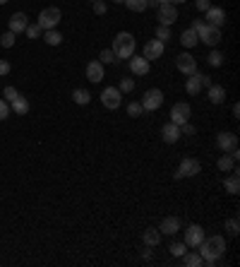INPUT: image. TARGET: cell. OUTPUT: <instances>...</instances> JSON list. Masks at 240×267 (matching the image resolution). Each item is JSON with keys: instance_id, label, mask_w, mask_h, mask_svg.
Returning <instances> with one entry per match:
<instances>
[{"instance_id": "34", "label": "cell", "mask_w": 240, "mask_h": 267, "mask_svg": "<svg viewBox=\"0 0 240 267\" xmlns=\"http://www.w3.org/2000/svg\"><path fill=\"white\" fill-rule=\"evenodd\" d=\"M113 60H115L113 48H103V51H101V55H99V63H101V65H108V63H113Z\"/></svg>"}, {"instance_id": "50", "label": "cell", "mask_w": 240, "mask_h": 267, "mask_svg": "<svg viewBox=\"0 0 240 267\" xmlns=\"http://www.w3.org/2000/svg\"><path fill=\"white\" fill-rule=\"evenodd\" d=\"M154 2H156V7H159V5H161V2H168V0H154Z\"/></svg>"}, {"instance_id": "12", "label": "cell", "mask_w": 240, "mask_h": 267, "mask_svg": "<svg viewBox=\"0 0 240 267\" xmlns=\"http://www.w3.org/2000/svg\"><path fill=\"white\" fill-rule=\"evenodd\" d=\"M142 55L147 58L149 63H151V60H156V58H161V55H164V41H159V39H149L147 44H144V51H142Z\"/></svg>"}, {"instance_id": "49", "label": "cell", "mask_w": 240, "mask_h": 267, "mask_svg": "<svg viewBox=\"0 0 240 267\" xmlns=\"http://www.w3.org/2000/svg\"><path fill=\"white\" fill-rule=\"evenodd\" d=\"M171 5H178V2H187V0H168Z\"/></svg>"}, {"instance_id": "19", "label": "cell", "mask_w": 240, "mask_h": 267, "mask_svg": "<svg viewBox=\"0 0 240 267\" xmlns=\"http://www.w3.org/2000/svg\"><path fill=\"white\" fill-rule=\"evenodd\" d=\"M87 80H89V82H94V85L103 80V65H101L99 60H92V63L87 65Z\"/></svg>"}, {"instance_id": "24", "label": "cell", "mask_w": 240, "mask_h": 267, "mask_svg": "<svg viewBox=\"0 0 240 267\" xmlns=\"http://www.w3.org/2000/svg\"><path fill=\"white\" fill-rule=\"evenodd\" d=\"M180 44H183L185 48H195V46L200 44V36H197L195 29H190V27H187L183 34H180Z\"/></svg>"}, {"instance_id": "13", "label": "cell", "mask_w": 240, "mask_h": 267, "mask_svg": "<svg viewBox=\"0 0 240 267\" xmlns=\"http://www.w3.org/2000/svg\"><path fill=\"white\" fill-rule=\"evenodd\" d=\"M204 24H209V27H219V29H221L223 24H226V10L211 5V7L206 10V22H204Z\"/></svg>"}, {"instance_id": "48", "label": "cell", "mask_w": 240, "mask_h": 267, "mask_svg": "<svg viewBox=\"0 0 240 267\" xmlns=\"http://www.w3.org/2000/svg\"><path fill=\"white\" fill-rule=\"evenodd\" d=\"M233 116H236V118L240 116V106H238V104H233Z\"/></svg>"}, {"instance_id": "7", "label": "cell", "mask_w": 240, "mask_h": 267, "mask_svg": "<svg viewBox=\"0 0 240 267\" xmlns=\"http://www.w3.org/2000/svg\"><path fill=\"white\" fill-rule=\"evenodd\" d=\"M159 12V22L164 24V27H171V24H175L178 22V7L175 5H171V2H161L159 7H156Z\"/></svg>"}, {"instance_id": "26", "label": "cell", "mask_w": 240, "mask_h": 267, "mask_svg": "<svg viewBox=\"0 0 240 267\" xmlns=\"http://www.w3.org/2000/svg\"><path fill=\"white\" fill-rule=\"evenodd\" d=\"M216 166H219V171H223V174H231V171L236 169V159H233L228 152H223L221 157H219V164H216Z\"/></svg>"}, {"instance_id": "30", "label": "cell", "mask_w": 240, "mask_h": 267, "mask_svg": "<svg viewBox=\"0 0 240 267\" xmlns=\"http://www.w3.org/2000/svg\"><path fill=\"white\" fill-rule=\"evenodd\" d=\"M128 10H132V12H144L149 7V0H125L123 2Z\"/></svg>"}, {"instance_id": "15", "label": "cell", "mask_w": 240, "mask_h": 267, "mask_svg": "<svg viewBox=\"0 0 240 267\" xmlns=\"http://www.w3.org/2000/svg\"><path fill=\"white\" fill-rule=\"evenodd\" d=\"M161 140H164L166 144H175L178 140H180V125L166 123L164 128H161Z\"/></svg>"}, {"instance_id": "28", "label": "cell", "mask_w": 240, "mask_h": 267, "mask_svg": "<svg viewBox=\"0 0 240 267\" xmlns=\"http://www.w3.org/2000/svg\"><path fill=\"white\" fill-rule=\"evenodd\" d=\"M43 41H46L48 46H60V44H63V34L56 32V29H46V32H43Z\"/></svg>"}, {"instance_id": "11", "label": "cell", "mask_w": 240, "mask_h": 267, "mask_svg": "<svg viewBox=\"0 0 240 267\" xmlns=\"http://www.w3.org/2000/svg\"><path fill=\"white\" fill-rule=\"evenodd\" d=\"M175 68H178V70H180L185 77H187V75L197 72V60H195V55L180 53V55H175Z\"/></svg>"}, {"instance_id": "35", "label": "cell", "mask_w": 240, "mask_h": 267, "mask_svg": "<svg viewBox=\"0 0 240 267\" xmlns=\"http://www.w3.org/2000/svg\"><path fill=\"white\" fill-rule=\"evenodd\" d=\"M171 255H173V258H183L185 253H187V246H185V243H171Z\"/></svg>"}, {"instance_id": "6", "label": "cell", "mask_w": 240, "mask_h": 267, "mask_svg": "<svg viewBox=\"0 0 240 267\" xmlns=\"http://www.w3.org/2000/svg\"><path fill=\"white\" fill-rule=\"evenodd\" d=\"M142 108L144 111H156V108H161L164 104V91L161 89H147V94L142 96Z\"/></svg>"}, {"instance_id": "40", "label": "cell", "mask_w": 240, "mask_h": 267, "mask_svg": "<svg viewBox=\"0 0 240 267\" xmlns=\"http://www.w3.org/2000/svg\"><path fill=\"white\" fill-rule=\"evenodd\" d=\"M2 94H5V101H7V104H12V101L19 96V91L15 87H5L2 89Z\"/></svg>"}, {"instance_id": "45", "label": "cell", "mask_w": 240, "mask_h": 267, "mask_svg": "<svg viewBox=\"0 0 240 267\" xmlns=\"http://www.w3.org/2000/svg\"><path fill=\"white\" fill-rule=\"evenodd\" d=\"M180 135H187V137H190V135H195V125L183 123V125H180Z\"/></svg>"}, {"instance_id": "39", "label": "cell", "mask_w": 240, "mask_h": 267, "mask_svg": "<svg viewBox=\"0 0 240 267\" xmlns=\"http://www.w3.org/2000/svg\"><path fill=\"white\" fill-rule=\"evenodd\" d=\"M120 91H123V94H130V91H132V89H135V80H132V77H123V80H120Z\"/></svg>"}, {"instance_id": "10", "label": "cell", "mask_w": 240, "mask_h": 267, "mask_svg": "<svg viewBox=\"0 0 240 267\" xmlns=\"http://www.w3.org/2000/svg\"><path fill=\"white\" fill-rule=\"evenodd\" d=\"M202 241H204V229L200 226V224H190V226H187V231H185V241H183V243L187 246V248H197Z\"/></svg>"}, {"instance_id": "31", "label": "cell", "mask_w": 240, "mask_h": 267, "mask_svg": "<svg viewBox=\"0 0 240 267\" xmlns=\"http://www.w3.org/2000/svg\"><path fill=\"white\" fill-rule=\"evenodd\" d=\"M206 63H209L211 68H221V65H223V53H221V51H216V48H214L211 53L206 55Z\"/></svg>"}, {"instance_id": "17", "label": "cell", "mask_w": 240, "mask_h": 267, "mask_svg": "<svg viewBox=\"0 0 240 267\" xmlns=\"http://www.w3.org/2000/svg\"><path fill=\"white\" fill-rule=\"evenodd\" d=\"M130 70H132V75H147L149 72V60L144 58V55H132L130 58Z\"/></svg>"}, {"instance_id": "27", "label": "cell", "mask_w": 240, "mask_h": 267, "mask_svg": "<svg viewBox=\"0 0 240 267\" xmlns=\"http://www.w3.org/2000/svg\"><path fill=\"white\" fill-rule=\"evenodd\" d=\"M72 101L74 104H79V106H87V104H89V101H92V94H89V91H87V89H74L72 91Z\"/></svg>"}, {"instance_id": "42", "label": "cell", "mask_w": 240, "mask_h": 267, "mask_svg": "<svg viewBox=\"0 0 240 267\" xmlns=\"http://www.w3.org/2000/svg\"><path fill=\"white\" fill-rule=\"evenodd\" d=\"M7 116H10V104L5 99H0V121H5Z\"/></svg>"}, {"instance_id": "14", "label": "cell", "mask_w": 240, "mask_h": 267, "mask_svg": "<svg viewBox=\"0 0 240 267\" xmlns=\"http://www.w3.org/2000/svg\"><path fill=\"white\" fill-rule=\"evenodd\" d=\"M216 147H219L221 152L236 149V147H238V135H233V133H219V135H216Z\"/></svg>"}, {"instance_id": "25", "label": "cell", "mask_w": 240, "mask_h": 267, "mask_svg": "<svg viewBox=\"0 0 240 267\" xmlns=\"http://www.w3.org/2000/svg\"><path fill=\"white\" fill-rule=\"evenodd\" d=\"M10 111H15V116H27V113H29V101L19 94L17 99L10 104Z\"/></svg>"}, {"instance_id": "8", "label": "cell", "mask_w": 240, "mask_h": 267, "mask_svg": "<svg viewBox=\"0 0 240 267\" xmlns=\"http://www.w3.org/2000/svg\"><path fill=\"white\" fill-rule=\"evenodd\" d=\"M190 113H192V108H190L187 101L173 104V108H171V123H175V125L187 123V121H190Z\"/></svg>"}, {"instance_id": "32", "label": "cell", "mask_w": 240, "mask_h": 267, "mask_svg": "<svg viewBox=\"0 0 240 267\" xmlns=\"http://www.w3.org/2000/svg\"><path fill=\"white\" fill-rule=\"evenodd\" d=\"M142 113H144V108H142L139 101H130V104H128V116H130V118H139Z\"/></svg>"}, {"instance_id": "4", "label": "cell", "mask_w": 240, "mask_h": 267, "mask_svg": "<svg viewBox=\"0 0 240 267\" xmlns=\"http://www.w3.org/2000/svg\"><path fill=\"white\" fill-rule=\"evenodd\" d=\"M197 36H200V44H206V46L216 48L219 41H221V29H219V27H209V24H204L202 29L197 32Z\"/></svg>"}, {"instance_id": "16", "label": "cell", "mask_w": 240, "mask_h": 267, "mask_svg": "<svg viewBox=\"0 0 240 267\" xmlns=\"http://www.w3.org/2000/svg\"><path fill=\"white\" fill-rule=\"evenodd\" d=\"M185 89H187V94H190V96H197V94H200V91L204 89V85H202V72H192V75H187Z\"/></svg>"}, {"instance_id": "41", "label": "cell", "mask_w": 240, "mask_h": 267, "mask_svg": "<svg viewBox=\"0 0 240 267\" xmlns=\"http://www.w3.org/2000/svg\"><path fill=\"white\" fill-rule=\"evenodd\" d=\"M92 5H94V12H96V15H106V10H108V5H106L103 0H94Z\"/></svg>"}, {"instance_id": "53", "label": "cell", "mask_w": 240, "mask_h": 267, "mask_svg": "<svg viewBox=\"0 0 240 267\" xmlns=\"http://www.w3.org/2000/svg\"><path fill=\"white\" fill-rule=\"evenodd\" d=\"M89 2H94V0H89Z\"/></svg>"}, {"instance_id": "51", "label": "cell", "mask_w": 240, "mask_h": 267, "mask_svg": "<svg viewBox=\"0 0 240 267\" xmlns=\"http://www.w3.org/2000/svg\"><path fill=\"white\" fill-rule=\"evenodd\" d=\"M113 2H125V0H113Z\"/></svg>"}, {"instance_id": "46", "label": "cell", "mask_w": 240, "mask_h": 267, "mask_svg": "<svg viewBox=\"0 0 240 267\" xmlns=\"http://www.w3.org/2000/svg\"><path fill=\"white\" fill-rule=\"evenodd\" d=\"M202 27H204V19H195V22L190 24V29H195V32H200Z\"/></svg>"}, {"instance_id": "18", "label": "cell", "mask_w": 240, "mask_h": 267, "mask_svg": "<svg viewBox=\"0 0 240 267\" xmlns=\"http://www.w3.org/2000/svg\"><path fill=\"white\" fill-rule=\"evenodd\" d=\"M27 24H29V17H27L24 12H15V15L10 17V32H12V34H19V32L27 29Z\"/></svg>"}, {"instance_id": "43", "label": "cell", "mask_w": 240, "mask_h": 267, "mask_svg": "<svg viewBox=\"0 0 240 267\" xmlns=\"http://www.w3.org/2000/svg\"><path fill=\"white\" fill-rule=\"evenodd\" d=\"M195 7H197L200 12H206V10L211 7V0H195Z\"/></svg>"}, {"instance_id": "47", "label": "cell", "mask_w": 240, "mask_h": 267, "mask_svg": "<svg viewBox=\"0 0 240 267\" xmlns=\"http://www.w3.org/2000/svg\"><path fill=\"white\" fill-rule=\"evenodd\" d=\"M202 85H204V87H211V77H206V75H202Z\"/></svg>"}, {"instance_id": "37", "label": "cell", "mask_w": 240, "mask_h": 267, "mask_svg": "<svg viewBox=\"0 0 240 267\" xmlns=\"http://www.w3.org/2000/svg\"><path fill=\"white\" fill-rule=\"evenodd\" d=\"M156 39L166 44L168 39H171V27H164V24H159V27H156Z\"/></svg>"}, {"instance_id": "1", "label": "cell", "mask_w": 240, "mask_h": 267, "mask_svg": "<svg viewBox=\"0 0 240 267\" xmlns=\"http://www.w3.org/2000/svg\"><path fill=\"white\" fill-rule=\"evenodd\" d=\"M197 248H200L204 265H216L219 258L226 253V238L223 236H209V238H204Z\"/></svg>"}, {"instance_id": "52", "label": "cell", "mask_w": 240, "mask_h": 267, "mask_svg": "<svg viewBox=\"0 0 240 267\" xmlns=\"http://www.w3.org/2000/svg\"><path fill=\"white\" fill-rule=\"evenodd\" d=\"M5 2H7V0H0V5H5Z\"/></svg>"}, {"instance_id": "33", "label": "cell", "mask_w": 240, "mask_h": 267, "mask_svg": "<svg viewBox=\"0 0 240 267\" xmlns=\"http://www.w3.org/2000/svg\"><path fill=\"white\" fill-rule=\"evenodd\" d=\"M15 39H17V34H12V32L7 29L5 34L0 36V46H2V48H12V46H15Z\"/></svg>"}, {"instance_id": "23", "label": "cell", "mask_w": 240, "mask_h": 267, "mask_svg": "<svg viewBox=\"0 0 240 267\" xmlns=\"http://www.w3.org/2000/svg\"><path fill=\"white\" fill-rule=\"evenodd\" d=\"M142 241H144V246H147V248H154V246H159V243H161V231L149 226L147 231L142 233Z\"/></svg>"}, {"instance_id": "3", "label": "cell", "mask_w": 240, "mask_h": 267, "mask_svg": "<svg viewBox=\"0 0 240 267\" xmlns=\"http://www.w3.org/2000/svg\"><path fill=\"white\" fill-rule=\"evenodd\" d=\"M60 19H63V12H60L58 7H46V10L38 12L36 24L46 32V29H56L58 24H60Z\"/></svg>"}, {"instance_id": "21", "label": "cell", "mask_w": 240, "mask_h": 267, "mask_svg": "<svg viewBox=\"0 0 240 267\" xmlns=\"http://www.w3.org/2000/svg\"><path fill=\"white\" fill-rule=\"evenodd\" d=\"M206 96H209L211 104H223L226 101V89L221 85H211V87H206Z\"/></svg>"}, {"instance_id": "29", "label": "cell", "mask_w": 240, "mask_h": 267, "mask_svg": "<svg viewBox=\"0 0 240 267\" xmlns=\"http://www.w3.org/2000/svg\"><path fill=\"white\" fill-rule=\"evenodd\" d=\"M183 263L187 267H202L204 265V260H202V255H200V253H185Z\"/></svg>"}, {"instance_id": "44", "label": "cell", "mask_w": 240, "mask_h": 267, "mask_svg": "<svg viewBox=\"0 0 240 267\" xmlns=\"http://www.w3.org/2000/svg\"><path fill=\"white\" fill-rule=\"evenodd\" d=\"M10 70H12V65H10L5 58H0V77H5V75H7Z\"/></svg>"}, {"instance_id": "2", "label": "cell", "mask_w": 240, "mask_h": 267, "mask_svg": "<svg viewBox=\"0 0 240 267\" xmlns=\"http://www.w3.org/2000/svg\"><path fill=\"white\" fill-rule=\"evenodd\" d=\"M135 48H137V41L130 32H120V34L113 39V53L115 58H132L135 55Z\"/></svg>"}, {"instance_id": "5", "label": "cell", "mask_w": 240, "mask_h": 267, "mask_svg": "<svg viewBox=\"0 0 240 267\" xmlns=\"http://www.w3.org/2000/svg\"><path fill=\"white\" fill-rule=\"evenodd\" d=\"M101 104L106 108H111V111H115V108L123 104V91L118 87H106L101 91Z\"/></svg>"}, {"instance_id": "22", "label": "cell", "mask_w": 240, "mask_h": 267, "mask_svg": "<svg viewBox=\"0 0 240 267\" xmlns=\"http://www.w3.org/2000/svg\"><path fill=\"white\" fill-rule=\"evenodd\" d=\"M223 188H226V193H231V195H238L240 193V178H238V171H236V169L231 171V176L223 180Z\"/></svg>"}, {"instance_id": "9", "label": "cell", "mask_w": 240, "mask_h": 267, "mask_svg": "<svg viewBox=\"0 0 240 267\" xmlns=\"http://www.w3.org/2000/svg\"><path fill=\"white\" fill-rule=\"evenodd\" d=\"M200 171H202V164L197 159H183L180 166H178V171H175V178H192L197 176Z\"/></svg>"}, {"instance_id": "36", "label": "cell", "mask_w": 240, "mask_h": 267, "mask_svg": "<svg viewBox=\"0 0 240 267\" xmlns=\"http://www.w3.org/2000/svg\"><path fill=\"white\" fill-rule=\"evenodd\" d=\"M41 32H43V29L38 27L36 22H34V24H27V29H24V34L29 36V39H38V36H41Z\"/></svg>"}, {"instance_id": "38", "label": "cell", "mask_w": 240, "mask_h": 267, "mask_svg": "<svg viewBox=\"0 0 240 267\" xmlns=\"http://www.w3.org/2000/svg\"><path fill=\"white\" fill-rule=\"evenodd\" d=\"M226 231L231 233V236H238L240 233V226H238V219H236V217H231V219L226 222Z\"/></svg>"}, {"instance_id": "20", "label": "cell", "mask_w": 240, "mask_h": 267, "mask_svg": "<svg viewBox=\"0 0 240 267\" xmlns=\"http://www.w3.org/2000/svg\"><path fill=\"white\" fill-rule=\"evenodd\" d=\"M159 231H161V233H168V236L178 233V231H180V219H178V217H166V219L161 222Z\"/></svg>"}]
</instances>
